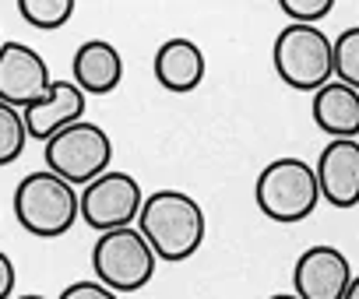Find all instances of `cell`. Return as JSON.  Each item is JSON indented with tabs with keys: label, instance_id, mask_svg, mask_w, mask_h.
Segmentation results:
<instances>
[{
	"label": "cell",
	"instance_id": "cell-1",
	"mask_svg": "<svg viewBox=\"0 0 359 299\" xmlns=\"http://www.w3.org/2000/svg\"><path fill=\"white\" fill-rule=\"evenodd\" d=\"M137 232L148 239L158 260H191L208 232L205 208L184 190H155L144 197L137 215Z\"/></svg>",
	"mask_w": 359,
	"mask_h": 299
},
{
	"label": "cell",
	"instance_id": "cell-2",
	"mask_svg": "<svg viewBox=\"0 0 359 299\" xmlns=\"http://www.w3.org/2000/svg\"><path fill=\"white\" fill-rule=\"evenodd\" d=\"M15 218L25 232L39 239H57L71 232L74 222L81 218L78 190L67 180L53 176L50 169L29 173L15 187Z\"/></svg>",
	"mask_w": 359,
	"mask_h": 299
},
{
	"label": "cell",
	"instance_id": "cell-3",
	"mask_svg": "<svg viewBox=\"0 0 359 299\" xmlns=\"http://www.w3.org/2000/svg\"><path fill=\"white\" fill-rule=\"evenodd\" d=\"M254 201H257L261 215L271 222H282V225L306 222L320 204V187H317L313 166L303 159L268 162L254 183Z\"/></svg>",
	"mask_w": 359,
	"mask_h": 299
},
{
	"label": "cell",
	"instance_id": "cell-4",
	"mask_svg": "<svg viewBox=\"0 0 359 299\" xmlns=\"http://www.w3.org/2000/svg\"><path fill=\"white\" fill-rule=\"evenodd\" d=\"M43 159H46V169L53 176L67 180L71 187H88L92 180L109 173L113 141H109V134L99 123L78 120L67 130H60L53 141H46Z\"/></svg>",
	"mask_w": 359,
	"mask_h": 299
},
{
	"label": "cell",
	"instance_id": "cell-5",
	"mask_svg": "<svg viewBox=\"0 0 359 299\" xmlns=\"http://www.w3.org/2000/svg\"><path fill=\"white\" fill-rule=\"evenodd\" d=\"M271 60L278 78L296 92H317L334 78V43L317 25H285Z\"/></svg>",
	"mask_w": 359,
	"mask_h": 299
},
{
	"label": "cell",
	"instance_id": "cell-6",
	"mask_svg": "<svg viewBox=\"0 0 359 299\" xmlns=\"http://www.w3.org/2000/svg\"><path fill=\"white\" fill-rule=\"evenodd\" d=\"M155 264H158V257L148 246V239L137 232V225L95 236V246H92L95 281H102L116 295L144 288L155 278Z\"/></svg>",
	"mask_w": 359,
	"mask_h": 299
},
{
	"label": "cell",
	"instance_id": "cell-7",
	"mask_svg": "<svg viewBox=\"0 0 359 299\" xmlns=\"http://www.w3.org/2000/svg\"><path fill=\"white\" fill-rule=\"evenodd\" d=\"M78 204H81V222L102 236V232L127 229L137 222L144 190H141L137 176H130L123 169H109L99 180H92L88 187H81Z\"/></svg>",
	"mask_w": 359,
	"mask_h": 299
},
{
	"label": "cell",
	"instance_id": "cell-8",
	"mask_svg": "<svg viewBox=\"0 0 359 299\" xmlns=\"http://www.w3.org/2000/svg\"><path fill=\"white\" fill-rule=\"evenodd\" d=\"M50 85H53V74L39 50L15 39L0 46V102L4 106L29 109L50 92Z\"/></svg>",
	"mask_w": 359,
	"mask_h": 299
},
{
	"label": "cell",
	"instance_id": "cell-9",
	"mask_svg": "<svg viewBox=\"0 0 359 299\" xmlns=\"http://www.w3.org/2000/svg\"><path fill=\"white\" fill-rule=\"evenodd\" d=\"M352 278L348 257L331 243L306 246L292 264V292L299 299H345Z\"/></svg>",
	"mask_w": 359,
	"mask_h": 299
},
{
	"label": "cell",
	"instance_id": "cell-10",
	"mask_svg": "<svg viewBox=\"0 0 359 299\" xmlns=\"http://www.w3.org/2000/svg\"><path fill=\"white\" fill-rule=\"evenodd\" d=\"M317 187L320 201L331 208L359 204V141H327L317 155Z\"/></svg>",
	"mask_w": 359,
	"mask_h": 299
},
{
	"label": "cell",
	"instance_id": "cell-11",
	"mask_svg": "<svg viewBox=\"0 0 359 299\" xmlns=\"http://www.w3.org/2000/svg\"><path fill=\"white\" fill-rule=\"evenodd\" d=\"M85 106H88V95L74 85V81H67V78H53V85H50V92L39 99V102H32L29 109H22V116H25V130H29V137L32 141H53L60 130H67L71 123H78V120H85Z\"/></svg>",
	"mask_w": 359,
	"mask_h": 299
},
{
	"label": "cell",
	"instance_id": "cell-12",
	"mask_svg": "<svg viewBox=\"0 0 359 299\" xmlns=\"http://www.w3.org/2000/svg\"><path fill=\"white\" fill-rule=\"evenodd\" d=\"M151 71H155V81L172 92V95H187L194 88H201L205 81V53L194 39H165L158 50H155V60H151Z\"/></svg>",
	"mask_w": 359,
	"mask_h": 299
},
{
	"label": "cell",
	"instance_id": "cell-13",
	"mask_svg": "<svg viewBox=\"0 0 359 299\" xmlns=\"http://www.w3.org/2000/svg\"><path fill=\"white\" fill-rule=\"evenodd\" d=\"M71 81L85 95H109L123 81V57L106 39H88L74 50L71 60Z\"/></svg>",
	"mask_w": 359,
	"mask_h": 299
},
{
	"label": "cell",
	"instance_id": "cell-14",
	"mask_svg": "<svg viewBox=\"0 0 359 299\" xmlns=\"http://www.w3.org/2000/svg\"><path fill=\"white\" fill-rule=\"evenodd\" d=\"M313 123L331 137V141H355L359 137V92L341 85V81H327L324 88L313 92L310 102Z\"/></svg>",
	"mask_w": 359,
	"mask_h": 299
},
{
	"label": "cell",
	"instance_id": "cell-15",
	"mask_svg": "<svg viewBox=\"0 0 359 299\" xmlns=\"http://www.w3.org/2000/svg\"><path fill=\"white\" fill-rule=\"evenodd\" d=\"M74 0H18V11L22 18L32 25V29H43V32H53L60 25L71 22L74 15Z\"/></svg>",
	"mask_w": 359,
	"mask_h": 299
},
{
	"label": "cell",
	"instance_id": "cell-16",
	"mask_svg": "<svg viewBox=\"0 0 359 299\" xmlns=\"http://www.w3.org/2000/svg\"><path fill=\"white\" fill-rule=\"evenodd\" d=\"M29 144V130H25V116L15 106L0 102V166H11L22 159Z\"/></svg>",
	"mask_w": 359,
	"mask_h": 299
},
{
	"label": "cell",
	"instance_id": "cell-17",
	"mask_svg": "<svg viewBox=\"0 0 359 299\" xmlns=\"http://www.w3.org/2000/svg\"><path fill=\"white\" fill-rule=\"evenodd\" d=\"M334 43V78L359 92V25L345 29Z\"/></svg>",
	"mask_w": 359,
	"mask_h": 299
},
{
	"label": "cell",
	"instance_id": "cell-18",
	"mask_svg": "<svg viewBox=\"0 0 359 299\" xmlns=\"http://www.w3.org/2000/svg\"><path fill=\"white\" fill-rule=\"evenodd\" d=\"M278 8L289 18V25H317L334 11L331 0H282Z\"/></svg>",
	"mask_w": 359,
	"mask_h": 299
},
{
	"label": "cell",
	"instance_id": "cell-19",
	"mask_svg": "<svg viewBox=\"0 0 359 299\" xmlns=\"http://www.w3.org/2000/svg\"><path fill=\"white\" fill-rule=\"evenodd\" d=\"M57 299H120V295L95 278H81V281H71L67 288H60Z\"/></svg>",
	"mask_w": 359,
	"mask_h": 299
},
{
	"label": "cell",
	"instance_id": "cell-20",
	"mask_svg": "<svg viewBox=\"0 0 359 299\" xmlns=\"http://www.w3.org/2000/svg\"><path fill=\"white\" fill-rule=\"evenodd\" d=\"M15 281H18V271H15V260L0 250V299H11L15 292Z\"/></svg>",
	"mask_w": 359,
	"mask_h": 299
},
{
	"label": "cell",
	"instance_id": "cell-21",
	"mask_svg": "<svg viewBox=\"0 0 359 299\" xmlns=\"http://www.w3.org/2000/svg\"><path fill=\"white\" fill-rule=\"evenodd\" d=\"M345 299H359V274L348 281V292H345Z\"/></svg>",
	"mask_w": 359,
	"mask_h": 299
},
{
	"label": "cell",
	"instance_id": "cell-22",
	"mask_svg": "<svg viewBox=\"0 0 359 299\" xmlns=\"http://www.w3.org/2000/svg\"><path fill=\"white\" fill-rule=\"evenodd\" d=\"M268 299H299L296 292H275V295H268Z\"/></svg>",
	"mask_w": 359,
	"mask_h": 299
},
{
	"label": "cell",
	"instance_id": "cell-23",
	"mask_svg": "<svg viewBox=\"0 0 359 299\" xmlns=\"http://www.w3.org/2000/svg\"><path fill=\"white\" fill-rule=\"evenodd\" d=\"M18 299H46L43 292H25V295H18Z\"/></svg>",
	"mask_w": 359,
	"mask_h": 299
},
{
	"label": "cell",
	"instance_id": "cell-24",
	"mask_svg": "<svg viewBox=\"0 0 359 299\" xmlns=\"http://www.w3.org/2000/svg\"><path fill=\"white\" fill-rule=\"evenodd\" d=\"M0 46H4V36H0Z\"/></svg>",
	"mask_w": 359,
	"mask_h": 299
}]
</instances>
